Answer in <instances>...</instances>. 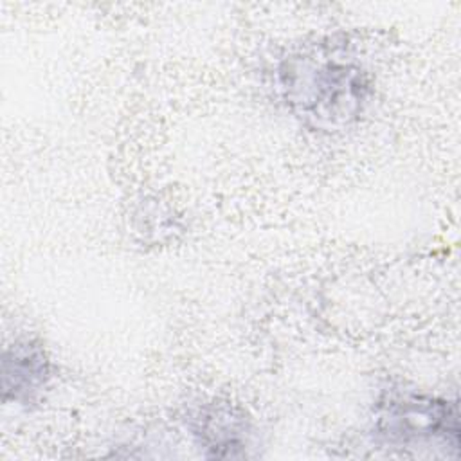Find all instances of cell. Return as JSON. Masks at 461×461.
<instances>
[{
	"label": "cell",
	"mask_w": 461,
	"mask_h": 461,
	"mask_svg": "<svg viewBox=\"0 0 461 461\" xmlns=\"http://www.w3.org/2000/svg\"><path fill=\"white\" fill-rule=\"evenodd\" d=\"M50 367V358L41 342L23 337L7 344L2 357L4 402L34 403L52 378Z\"/></svg>",
	"instance_id": "obj_3"
},
{
	"label": "cell",
	"mask_w": 461,
	"mask_h": 461,
	"mask_svg": "<svg viewBox=\"0 0 461 461\" xmlns=\"http://www.w3.org/2000/svg\"><path fill=\"white\" fill-rule=\"evenodd\" d=\"M189 430L200 450L209 457L245 456L250 443V425L230 403H202L189 416Z\"/></svg>",
	"instance_id": "obj_4"
},
{
	"label": "cell",
	"mask_w": 461,
	"mask_h": 461,
	"mask_svg": "<svg viewBox=\"0 0 461 461\" xmlns=\"http://www.w3.org/2000/svg\"><path fill=\"white\" fill-rule=\"evenodd\" d=\"M335 52L286 58L279 67L281 92L290 110L315 130H340L357 121L373 94L367 72Z\"/></svg>",
	"instance_id": "obj_1"
},
{
	"label": "cell",
	"mask_w": 461,
	"mask_h": 461,
	"mask_svg": "<svg viewBox=\"0 0 461 461\" xmlns=\"http://www.w3.org/2000/svg\"><path fill=\"white\" fill-rule=\"evenodd\" d=\"M376 438L402 450H441V456L459 454V411L448 398L391 391L380 396L375 407Z\"/></svg>",
	"instance_id": "obj_2"
}]
</instances>
